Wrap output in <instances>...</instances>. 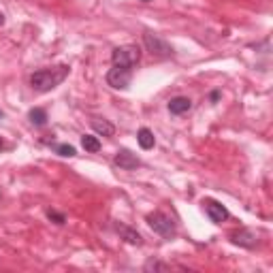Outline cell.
Masks as SVG:
<instances>
[{
    "mask_svg": "<svg viewBox=\"0 0 273 273\" xmlns=\"http://www.w3.org/2000/svg\"><path fill=\"white\" fill-rule=\"evenodd\" d=\"M205 211H207V216L211 218V222H216V224H222L226 218H228V209L224 207V205H220L218 201H205Z\"/></svg>",
    "mask_w": 273,
    "mask_h": 273,
    "instance_id": "6",
    "label": "cell"
},
{
    "mask_svg": "<svg viewBox=\"0 0 273 273\" xmlns=\"http://www.w3.org/2000/svg\"><path fill=\"white\" fill-rule=\"evenodd\" d=\"M167 271L169 267H167V264H162V262H158V260H150L148 264H145V271Z\"/></svg>",
    "mask_w": 273,
    "mask_h": 273,
    "instance_id": "16",
    "label": "cell"
},
{
    "mask_svg": "<svg viewBox=\"0 0 273 273\" xmlns=\"http://www.w3.org/2000/svg\"><path fill=\"white\" fill-rule=\"evenodd\" d=\"M3 24H5V15H3V13H0V26H3Z\"/></svg>",
    "mask_w": 273,
    "mask_h": 273,
    "instance_id": "18",
    "label": "cell"
},
{
    "mask_svg": "<svg viewBox=\"0 0 273 273\" xmlns=\"http://www.w3.org/2000/svg\"><path fill=\"white\" fill-rule=\"evenodd\" d=\"M68 75V66H56V68H43L30 75V85L37 92H49L54 90L56 85H60L64 81V77Z\"/></svg>",
    "mask_w": 273,
    "mask_h": 273,
    "instance_id": "1",
    "label": "cell"
},
{
    "mask_svg": "<svg viewBox=\"0 0 273 273\" xmlns=\"http://www.w3.org/2000/svg\"><path fill=\"white\" fill-rule=\"evenodd\" d=\"M148 224L152 226V230L154 233H158V235H162L165 239H171V237H175V222L171 220L167 213H162V211H154V213H150L148 216Z\"/></svg>",
    "mask_w": 273,
    "mask_h": 273,
    "instance_id": "2",
    "label": "cell"
},
{
    "mask_svg": "<svg viewBox=\"0 0 273 273\" xmlns=\"http://www.w3.org/2000/svg\"><path fill=\"white\" fill-rule=\"evenodd\" d=\"M28 117H30V122H32L34 126H45V124H47V111H45V109H41V107L30 109Z\"/></svg>",
    "mask_w": 273,
    "mask_h": 273,
    "instance_id": "13",
    "label": "cell"
},
{
    "mask_svg": "<svg viewBox=\"0 0 273 273\" xmlns=\"http://www.w3.org/2000/svg\"><path fill=\"white\" fill-rule=\"evenodd\" d=\"M145 45H148V49L152 51V54L156 56H171L173 54V49H171V45L167 41H162L158 34H152V32H145Z\"/></svg>",
    "mask_w": 273,
    "mask_h": 273,
    "instance_id": "5",
    "label": "cell"
},
{
    "mask_svg": "<svg viewBox=\"0 0 273 273\" xmlns=\"http://www.w3.org/2000/svg\"><path fill=\"white\" fill-rule=\"evenodd\" d=\"M115 165L119 167V169H126V171H130V169H136L141 165V160L134 156L132 152H128V150H119L117 154H115Z\"/></svg>",
    "mask_w": 273,
    "mask_h": 273,
    "instance_id": "7",
    "label": "cell"
},
{
    "mask_svg": "<svg viewBox=\"0 0 273 273\" xmlns=\"http://www.w3.org/2000/svg\"><path fill=\"white\" fill-rule=\"evenodd\" d=\"M115 230L126 239L128 243H132V245H141V243H143L141 235L136 233V230H132V228H128V226H124V224H115Z\"/></svg>",
    "mask_w": 273,
    "mask_h": 273,
    "instance_id": "10",
    "label": "cell"
},
{
    "mask_svg": "<svg viewBox=\"0 0 273 273\" xmlns=\"http://www.w3.org/2000/svg\"><path fill=\"white\" fill-rule=\"evenodd\" d=\"M58 154H60V156H68V158H71V156H75V148H73V145H58Z\"/></svg>",
    "mask_w": 273,
    "mask_h": 273,
    "instance_id": "15",
    "label": "cell"
},
{
    "mask_svg": "<svg viewBox=\"0 0 273 273\" xmlns=\"http://www.w3.org/2000/svg\"><path fill=\"white\" fill-rule=\"evenodd\" d=\"M0 117H3V111H0Z\"/></svg>",
    "mask_w": 273,
    "mask_h": 273,
    "instance_id": "21",
    "label": "cell"
},
{
    "mask_svg": "<svg viewBox=\"0 0 273 273\" xmlns=\"http://www.w3.org/2000/svg\"><path fill=\"white\" fill-rule=\"evenodd\" d=\"M143 3H150V0H143Z\"/></svg>",
    "mask_w": 273,
    "mask_h": 273,
    "instance_id": "20",
    "label": "cell"
},
{
    "mask_svg": "<svg viewBox=\"0 0 273 273\" xmlns=\"http://www.w3.org/2000/svg\"><path fill=\"white\" fill-rule=\"evenodd\" d=\"M5 148V141H3V136H0V150H3Z\"/></svg>",
    "mask_w": 273,
    "mask_h": 273,
    "instance_id": "19",
    "label": "cell"
},
{
    "mask_svg": "<svg viewBox=\"0 0 273 273\" xmlns=\"http://www.w3.org/2000/svg\"><path fill=\"white\" fill-rule=\"evenodd\" d=\"M113 64L115 66H122V68H132L136 62H139V58H141V51L139 47H134V45H126V47H117L113 49Z\"/></svg>",
    "mask_w": 273,
    "mask_h": 273,
    "instance_id": "3",
    "label": "cell"
},
{
    "mask_svg": "<svg viewBox=\"0 0 273 273\" xmlns=\"http://www.w3.org/2000/svg\"><path fill=\"white\" fill-rule=\"evenodd\" d=\"M81 145H83L85 152H98L100 150V141L96 139V136H92V134H83L81 136Z\"/></svg>",
    "mask_w": 273,
    "mask_h": 273,
    "instance_id": "14",
    "label": "cell"
},
{
    "mask_svg": "<svg viewBox=\"0 0 273 273\" xmlns=\"http://www.w3.org/2000/svg\"><path fill=\"white\" fill-rule=\"evenodd\" d=\"M130 79H132V73L130 68H122V66H113L111 71L107 73V83L111 88L115 90H126L130 85Z\"/></svg>",
    "mask_w": 273,
    "mask_h": 273,
    "instance_id": "4",
    "label": "cell"
},
{
    "mask_svg": "<svg viewBox=\"0 0 273 273\" xmlns=\"http://www.w3.org/2000/svg\"><path fill=\"white\" fill-rule=\"evenodd\" d=\"M192 107V100L190 98H186V96H177L169 102V111L171 113H175V115H182V113H188Z\"/></svg>",
    "mask_w": 273,
    "mask_h": 273,
    "instance_id": "9",
    "label": "cell"
},
{
    "mask_svg": "<svg viewBox=\"0 0 273 273\" xmlns=\"http://www.w3.org/2000/svg\"><path fill=\"white\" fill-rule=\"evenodd\" d=\"M92 128H94L96 132H100L102 136H113V132H115L113 124H109L107 119H100V117H94V119H92Z\"/></svg>",
    "mask_w": 273,
    "mask_h": 273,
    "instance_id": "11",
    "label": "cell"
},
{
    "mask_svg": "<svg viewBox=\"0 0 273 273\" xmlns=\"http://www.w3.org/2000/svg\"><path fill=\"white\" fill-rule=\"evenodd\" d=\"M47 218H49V220H54L56 224H64V216H62V213H58V211H54V209H49V211H47Z\"/></svg>",
    "mask_w": 273,
    "mask_h": 273,
    "instance_id": "17",
    "label": "cell"
},
{
    "mask_svg": "<svg viewBox=\"0 0 273 273\" xmlns=\"http://www.w3.org/2000/svg\"><path fill=\"white\" fill-rule=\"evenodd\" d=\"M136 141H139V145L143 150H152L154 143H156V139H154V132L150 130V128H141L139 132H136Z\"/></svg>",
    "mask_w": 273,
    "mask_h": 273,
    "instance_id": "12",
    "label": "cell"
},
{
    "mask_svg": "<svg viewBox=\"0 0 273 273\" xmlns=\"http://www.w3.org/2000/svg\"><path fill=\"white\" fill-rule=\"evenodd\" d=\"M230 239H233V243H239V245H243V247H254L256 245V235L250 233V230H235V233H230Z\"/></svg>",
    "mask_w": 273,
    "mask_h": 273,
    "instance_id": "8",
    "label": "cell"
}]
</instances>
